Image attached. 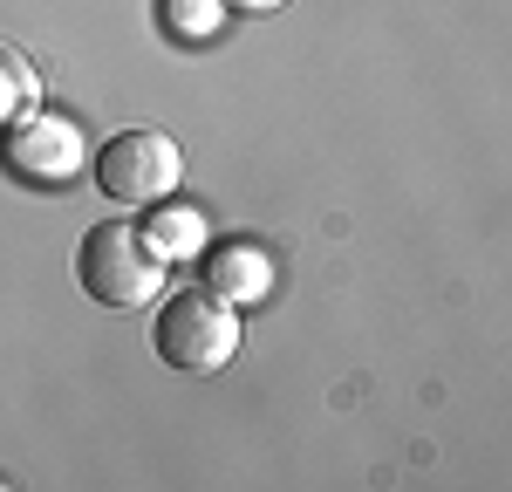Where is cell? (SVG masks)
<instances>
[{
  "label": "cell",
  "mask_w": 512,
  "mask_h": 492,
  "mask_svg": "<svg viewBox=\"0 0 512 492\" xmlns=\"http://www.w3.org/2000/svg\"><path fill=\"white\" fill-rule=\"evenodd\" d=\"M7 164L21 178H35V185H55V178H69L82 164V130L62 117H28L7 137Z\"/></svg>",
  "instance_id": "5"
},
{
  "label": "cell",
  "mask_w": 512,
  "mask_h": 492,
  "mask_svg": "<svg viewBox=\"0 0 512 492\" xmlns=\"http://www.w3.org/2000/svg\"><path fill=\"white\" fill-rule=\"evenodd\" d=\"M158 14H164V28H171V35L205 41V35H219V21H226V0H158Z\"/></svg>",
  "instance_id": "7"
},
{
  "label": "cell",
  "mask_w": 512,
  "mask_h": 492,
  "mask_svg": "<svg viewBox=\"0 0 512 492\" xmlns=\"http://www.w3.org/2000/svg\"><path fill=\"white\" fill-rule=\"evenodd\" d=\"M96 185H103V199L130 205V212H144V205L171 199L178 185H185V151H178V137H164V130H144V123H130L117 130L103 151H96Z\"/></svg>",
  "instance_id": "3"
},
{
  "label": "cell",
  "mask_w": 512,
  "mask_h": 492,
  "mask_svg": "<svg viewBox=\"0 0 512 492\" xmlns=\"http://www.w3.org/2000/svg\"><path fill=\"white\" fill-rule=\"evenodd\" d=\"M151 219H144V240L158 253L164 267H178V260H198V246H205V219H198L192 205H144Z\"/></svg>",
  "instance_id": "6"
},
{
  "label": "cell",
  "mask_w": 512,
  "mask_h": 492,
  "mask_svg": "<svg viewBox=\"0 0 512 492\" xmlns=\"http://www.w3.org/2000/svg\"><path fill=\"white\" fill-rule=\"evenodd\" d=\"M164 267L137 219H103L76 240V281L96 308H151L164 294Z\"/></svg>",
  "instance_id": "2"
},
{
  "label": "cell",
  "mask_w": 512,
  "mask_h": 492,
  "mask_svg": "<svg viewBox=\"0 0 512 492\" xmlns=\"http://www.w3.org/2000/svg\"><path fill=\"white\" fill-rule=\"evenodd\" d=\"M7 486H14V479H0V492H7Z\"/></svg>",
  "instance_id": "10"
},
{
  "label": "cell",
  "mask_w": 512,
  "mask_h": 492,
  "mask_svg": "<svg viewBox=\"0 0 512 492\" xmlns=\"http://www.w3.org/2000/svg\"><path fill=\"white\" fill-rule=\"evenodd\" d=\"M198 274H205V294H219L226 308H253L274 294V260L260 253L253 240H219V246H198Z\"/></svg>",
  "instance_id": "4"
},
{
  "label": "cell",
  "mask_w": 512,
  "mask_h": 492,
  "mask_svg": "<svg viewBox=\"0 0 512 492\" xmlns=\"http://www.w3.org/2000/svg\"><path fill=\"white\" fill-rule=\"evenodd\" d=\"M226 7H239V14H274V7H287V0H226Z\"/></svg>",
  "instance_id": "9"
},
{
  "label": "cell",
  "mask_w": 512,
  "mask_h": 492,
  "mask_svg": "<svg viewBox=\"0 0 512 492\" xmlns=\"http://www.w3.org/2000/svg\"><path fill=\"white\" fill-rule=\"evenodd\" d=\"M158 315H151V349H158L164 369H178V376H212V369H226L239 356V308H226L219 294H205V287H178V294H158L151 301Z\"/></svg>",
  "instance_id": "1"
},
{
  "label": "cell",
  "mask_w": 512,
  "mask_h": 492,
  "mask_svg": "<svg viewBox=\"0 0 512 492\" xmlns=\"http://www.w3.org/2000/svg\"><path fill=\"white\" fill-rule=\"evenodd\" d=\"M35 69H28V62H21V55H7V48H0V123L7 117H21V110H28V103H35Z\"/></svg>",
  "instance_id": "8"
}]
</instances>
